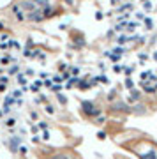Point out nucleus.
<instances>
[{
    "instance_id": "nucleus-1",
    "label": "nucleus",
    "mask_w": 157,
    "mask_h": 159,
    "mask_svg": "<svg viewBox=\"0 0 157 159\" xmlns=\"http://www.w3.org/2000/svg\"><path fill=\"white\" fill-rule=\"evenodd\" d=\"M46 6H48V0H21L20 4L14 6L12 11L20 21H41L51 14L50 11H46L50 9Z\"/></svg>"
}]
</instances>
